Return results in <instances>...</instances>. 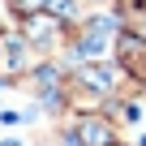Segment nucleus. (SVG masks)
<instances>
[{
	"label": "nucleus",
	"mask_w": 146,
	"mask_h": 146,
	"mask_svg": "<svg viewBox=\"0 0 146 146\" xmlns=\"http://www.w3.org/2000/svg\"><path fill=\"white\" fill-rule=\"evenodd\" d=\"M52 5V13H69V0H47Z\"/></svg>",
	"instance_id": "1"
}]
</instances>
